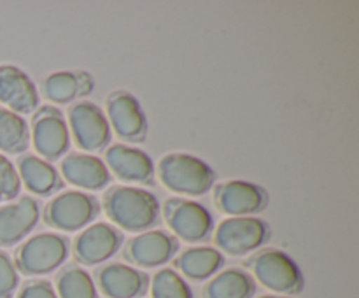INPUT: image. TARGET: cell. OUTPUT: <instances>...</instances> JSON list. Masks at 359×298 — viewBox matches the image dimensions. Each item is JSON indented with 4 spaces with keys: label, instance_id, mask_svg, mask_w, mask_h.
<instances>
[{
    "label": "cell",
    "instance_id": "4316f807",
    "mask_svg": "<svg viewBox=\"0 0 359 298\" xmlns=\"http://www.w3.org/2000/svg\"><path fill=\"white\" fill-rule=\"evenodd\" d=\"M20 284V276L9 255L0 251V298H11Z\"/></svg>",
    "mask_w": 359,
    "mask_h": 298
},
{
    "label": "cell",
    "instance_id": "44dd1931",
    "mask_svg": "<svg viewBox=\"0 0 359 298\" xmlns=\"http://www.w3.org/2000/svg\"><path fill=\"white\" fill-rule=\"evenodd\" d=\"M255 293V279L242 269L223 270L212 277L203 290L205 298H252Z\"/></svg>",
    "mask_w": 359,
    "mask_h": 298
},
{
    "label": "cell",
    "instance_id": "484cf974",
    "mask_svg": "<svg viewBox=\"0 0 359 298\" xmlns=\"http://www.w3.org/2000/svg\"><path fill=\"white\" fill-rule=\"evenodd\" d=\"M21 191L18 168L6 154L0 153V202H11Z\"/></svg>",
    "mask_w": 359,
    "mask_h": 298
},
{
    "label": "cell",
    "instance_id": "5b68a950",
    "mask_svg": "<svg viewBox=\"0 0 359 298\" xmlns=\"http://www.w3.org/2000/svg\"><path fill=\"white\" fill-rule=\"evenodd\" d=\"M100 214V202L91 193L65 189L44 205V223L60 231L83 230Z\"/></svg>",
    "mask_w": 359,
    "mask_h": 298
},
{
    "label": "cell",
    "instance_id": "9c48e42d",
    "mask_svg": "<svg viewBox=\"0 0 359 298\" xmlns=\"http://www.w3.org/2000/svg\"><path fill=\"white\" fill-rule=\"evenodd\" d=\"M69 132L79 149L93 153L111 142V126L107 116L93 102H77L69 109Z\"/></svg>",
    "mask_w": 359,
    "mask_h": 298
},
{
    "label": "cell",
    "instance_id": "d6986e66",
    "mask_svg": "<svg viewBox=\"0 0 359 298\" xmlns=\"http://www.w3.org/2000/svg\"><path fill=\"white\" fill-rule=\"evenodd\" d=\"M18 174L25 188L37 196H49L63 188V179L53 163L35 154L18 158Z\"/></svg>",
    "mask_w": 359,
    "mask_h": 298
},
{
    "label": "cell",
    "instance_id": "e0dca14e",
    "mask_svg": "<svg viewBox=\"0 0 359 298\" xmlns=\"http://www.w3.org/2000/svg\"><path fill=\"white\" fill-rule=\"evenodd\" d=\"M41 207L32 196L0 207V245H14L23 241L39 223Z\"/></svg>",
    "mask_w": 359,
    "mask_h": 298
},
{
    "label": "cell",
    "instance_id": "52a82bcc",
    "mask_svg": "<svg viewBox=\"0 0 359 298\" xmlns=\"http://www.w3.org/2000/svg\"><path fill=\"white\" fill-rule=\"evenodd\" d=\"M32 140L39 156L46 161L60 160L70 147V132L62 111L53 105H42L32 116Z\"/></svg>",
    "mask_w": 359,
    "mask_h": 298
},
{
    "label": "cell",
    "instance_id": "2e32d148",
    "mask_svg": "<svg viewBox=\"0 0 359 298\" xmlns=\"http://www.w3.org/2000/svg\"><path fill=\"white\" fill-rule=\"evenodd\" d=\"M0 104L16 114H34L41 107L37 88L27 72L14 65H0Z\"/></svg>",
    "mask_w": 359,
    "mask_h": 298
},
{
    "label": "cell",
    "instance_id": "ac0fdd59",
    "mask_svg": "<svg viewBox=\"0 0 359 298\" xmlns=\"http://www.w3.org/2000/svg\"><path fill=\"white\" fill-rule=\"evenodd\" d=\"M60 168L69 184L86 191L104 189L112 179L104 160L88 153H69L62 160Z\"/></svg>",
    "mask_w": 359,
    "mask_h": 298
},
{
    "label": "cell",
    "instance_id": "7c38bea8",
    "mask_svg": "<svg viewBox=\"0 0 359 298\" xmlns=\"http://www.w3.org/2000/svg\"><path fill=\"white\" fill-rule=\"evenodd\" d=\"M123 245V233L112 224L98 221L84 228L74 241V256L81 265H98L111 259Z\"/></svg>",
    "mask_w": 359,
    "mask_h": 298
},
{
    "label": "cell",
    "instance_id": "8992f818",
    "mask_svg": "<svg viewBox=\"0 0 359 298\" xmlns=\"http://www.w3.org/2000/svg\"><path fill=\"white\" fill-rule=\"evenodd\" d=\"M269 238L270 226L266 221L256 216L226 217L214 231L216 245L230 256L248 255L266 244Z\"/></svg>",
    "mask_w": 359,
    "mask_h": 298
},
{
    "label": "cell",
    "instance_id": "5bb4252c",
    "mask_svg": "<svg viewBox=\"0 0 359 298\" xmlns=\"http://www.w3.org/2000/svg\"><path fill=\"white\" fill-rule=\"evenodd\" d=\"M105 165L109 172L130 184H154V161L146 151L126 144H112L105 149Z\"/></svg>",
    "mask_w": 359,
    "mask_h": 298
},
{
    "label": "cell",
    "instance_id": "d4e9b609",
    "mask_svg": "<svg viewBox=\"0 0 359 298\" xmlns=\"http://www.w3.org/2000/svg\"><path fill=\"white\" fill-rule=\"evenodd\" d=\"M151 298H195L184 277L174 269H160L151 279Z\"/></svg>",
    "mask_w": 359,
    "mask_h": 298
},
{
    "label": "cell",
    "instance_id": "30bf717a",
    "mask_svg": "<svg viewBox=\"0 0 359 298\" xmlns=\"http://www.w3.org/2000/svg\"><path fill=\"white\" fill-rule=\"evenodd\" d=\"M109 126L116 135L132 144H142L147 139V119L140 102L130 91H112L105 100Z\"/></svg>",
    "mask_w": 359,
    "mask_h": 298
},
{
    "label": "cell",
    "instance_id": "7402d4cb",
    "mask_svg": "<svg viewBox=\"0 0 359 298\" xmlns=\"http://www.w3.org/2000/svg\"><path fill=\"white\" fill-rule=\"evenodd\" d=\"M30 146V128L23 116L0 105V151L21 154Z\"/></svg>",
    "mask_w": 359,
    "mask_h": 298
},
{
    "label": "cell",
    "instance_id": "9a60e30c",
    "mask_svg": "<svg viewBox=\"0 0 359 298\" xmlns=\"http://www.w3.org/2000/svg\"><path fill=\"white\" fill-rule=\"evenodd\" d=\"M95 277L107 298H140L149 290V276L126 263H107Z\"/></svg>",
    "mask_w": 359,
    "mask_h": 298
},
{
    "label": "cell",
    "instance_id": "ffe728a7",
    "mask_svg": "<svg viewBox=\"0 0 359 298\" xmlns=\"http://www.w3.org/2000/svg\"><path fill=\"white\" fill-rule=\"evenodd\" d=\"M175 269L188 279L205 280L209 277L216 276L219 269L224 265V255L216 248L209 245H198V248H189L175 259Z\"/></svg>",
    "mask_w": 359,
    "mask_h": 298
},
{
    "label": "cell",
    "instance_id": "603a6c76",
    "mask_svg": "<svg viewBox=\"0 0 359 298\" xmlns=\"http://www.w3.org/2000/svg\"><path fill=\"white\" fill-rule=\"evenodd\" d=\"M55 291L58 298H98L93 277L79 265H69L58 273Z\"/></svg>",
    "mask_w": 359,
    "mask_h": 298
},
{
    "label": "cell",
    "instance_id": "cb8c5ba5",
    "mask_svg": "<svg viewBox=\"0 0 359 298\" xmlns=\"http://www.w3.org/2000/svg\"><path fill=\"white\" fill-rule=\"evenodd\" d=\"M42 91H44L46 98L53 104H70V102L79 97L77 74L70 72V70H60V72L49 74L44 83H42Z\"/></svg>",
    "mask_w": 359,
    "mask_h": 298
},
{
    "label": "cell",
    "instance_id": "ba28073f",
    "mask_svg": "<svg viewBox=\"0 0 359 298\" xmlns=\"http://www.w3.org/2000/svg\"><path fill=\"white\" fill-rule=\"evenodd\" d=\"M165 219L175 238L184 242H202L209 238L214 217L203 203L188 198H168L163 205Z\"/></svg>",
    "mask_w": 359,
    "mask_h": 298
},
{
    "label": "cell",
    "instance_id": "f1b7e54d",
    "mask_svg": "<svg viewBox=\"0 0 359 298\" xmlns=\"http://www.w3.org/2000/svg\"><path fill=\"white\" fill-rule=\"evenodd\" d=\"M76 74H77V84H79V97H86V95H90L95 88L93 77H91L88 72H84V70H79V72Z\"/></svg>",
    "mask_w": 359,
    "mask_h": 298
},
{
    "label": "cell",
    "instance_id": "8fae6325",
    "mask_svg": "<svg viewBox=\"0 0 359 298\" xmlns=\"http://www.w3.org/2000/svg\"><path fill=\"white\" fill-rule=\"evenodd\" d=\"M214 202L221 212L230 217L255 216L269 207V193L255 182L233 179L216 186Z\"/></svg>",
    "mask_w": 359,
    "mask_h": 298
},
{
    "label": "cell",
    "instance_id": "83f0119b",
    "mask_svg": "<svg viewBox=\"0 0 359 298\" xmlns=\"http://www.w3.org/2000/svg\"><path fill=\"white\" fill-rule=\"evenodd\" d=\"M16 298H58V294L49 280L34 279L23 284Z\"/></svg>",
    "mask_w": 359,
    "mask_h": 298
},
{
    "label": "cell",
    "instance_id": "277c9868",
    "mask_svg": "<svg viewBox=\"0 0 359 298\" xmlns=\"http://www.w3.org/2000/svg\"><path fill=\"white\" fill-rule=\"evenodd\" d=\"M70 242L65 235L42 231L35 233L16 251V270L25 276H44L67 262Z\"/></svg>",
    "mask_w": 359,
    "mask_h": 298
},
{
    "label": "cell",
    "instance_id": "f546056e",
    "mask_svg": "<svg viewBox=\"0 0 359 298\" xmlns=\"http://www.w3.org/2000/svg\"><path fill=\"white\" fill-rule=\"evenodd\" d=\"M259 298H290V297H276V294H265V297H259Z\"/></svg>",
    "mask_w": 359,
    "mask_h": 298
},
{
    "label": "cell",
    "instance_id": "3957f363",
    "mask_svg": "<svg viewBox=\"0 0 359 298\" xmlns=\"http://www.w3.org/2000/svg\"><path fill=\"white\" fill-rule=\"evenodd\" d=\"M248 265L258 283L273 293L290 297L304 291L305 280L300 266L280 249H262L249 259Z\"/></svg>",
    "mask_w": 359,
    "mask_h": 298
},
{
    "label": "cell",
    "instance_id": "7a4b0ae2",
    "mask_svg": "<svg viewBox=\"0 0 359 298\" xmlns=\"http://www.w3.org/2000/svg\"><path fill=\"white\" fill-rule=\"evenodd\" d=\"M161 184L177 195L202 196L216 182V172L200 158L186 153H168L158 161Z\"/></svg>",
    "mask_w": 359,
    "mask_h": 298
},
{
    "label": "cell",
    "instance_id": "6da1fadb",
    "mask_svg": "<svg viewBox=\"0 0 359 298\" xmlns=\"http://www.w3.org/2000/svg\"><path fill=\"white\" fill-rule=\"evenodd\" d=\"M104 209L116 226L132 233H142L158 223L160 200L144 188L112 186L104 195Z\"/></svg>",
    "mask_w": 359,
    "mask_h": 298
},
{
    "label": "cell",
    "instance_id": "4fadbf2b",
    "mask_svg": "<svg viewBox=\"0 0 359 298\" xmlns=\"http://www.w3.org/2000/svg\"><path fill=\"white\" fill-rule=\"evenodd\" d=\"M179 251V241L167 230H147L135 235L125 248V258L142 269H154L170 262Z\"/></svg>",
    "mask_w": 359,
    "mask_h": 298
}]
</instances>
